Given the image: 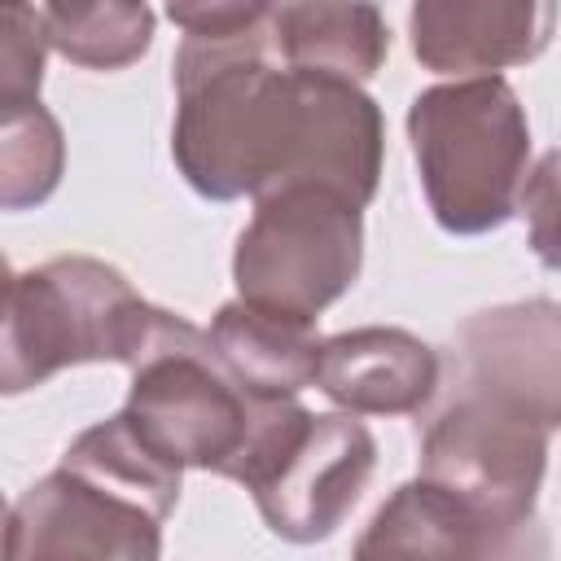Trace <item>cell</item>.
Segmentation results:
<instances>
[{"label": "cell", "instance_id": "14", "mask_svg": "<svg viewBox=\"0 0 561 561\" xmlns=\"http://www.w3.org/2000/svg\"><path fill=\"white\" fill-rule=\"evenodd\" d=\"M215 355L224 368L263 399L298 394L316 381V359H320V329L307 316L272 311L259 302H224L206 329Z\"/></svg>", "mask_w": 561, "mask_h": 561}, {"label": "cell", "instance_id": "2", "mask_svg": "<svg viewBox=\"0 0 561 561\" xmlns=\"http://www.w3.org/2000/svg\"><path fill=\"white\" fill-rule=\"evenodd\" d=\"M408 140L434 219L456 237H482L517 215L530 180V123L508 79L465 75L408 105Z\"/></svg>", "mask_w": 561, "mask_h": 561}, {"label": "cell", "instance_id": "1", "mask_svg": "<svg viewBox=\"0 0 561 561\" xmlns=\"http://www.w3.org/2000/svg\"><path fill=\"white\" fill-rule=\"evenodd\" d=\"M171 158L210 202L259 197L276 184H324L368 206L386 158L377 101L342 75L285 66L267 31L184 39L175 53Z\"/></svg>", "mask_w": 561, "mask_h": 561}, {"label": "cell", "instance_id": "11", "mask_svg": "<svg viewBox=\"0 0 561 561\" xmlns=\"http://www.w3.org/2000/svg\"><path fill=\"white\" fill-rule=\"evenodd\" d=\"M443 364L430 342L408 329L368 324L320 342L316 381L337 408L368 416H408L438 394Z\"/></svg>", "mask_w": 561, "mask_h": 561}, {"label": "cell", "instance_id": "19", "mask_svg": "<svg viewBox=\"0 0 561 561\" xmlns=\"http://www.w3.org/2000/svg\"><path fill=\"white\" fill-rule=\"evenodd\" d=\"M4 522H9V508H4V500H0V539H4Z\"/></svg>", "mask_w": 561, "mask_h": 561}, {"label": "cell", "instance_id": "20", "mask_svg": "<svg viewBox=\"0 0 561 561\" xmlns=\"http://www.w3.org/2000/svg\"><path fill=\"white\" fill-rule=\"evenodd\" d=\"M4 280H9V259L0 254V285H4Z\"/></svg>", "mask_w": 561, "mask_h": 561}, {"label": "cell", "instance_id": "5", "mask_svg": "<svg viewBox=\"0 0 561 561\" xmlns=\"http://www.w3.org/2000/svg\"><path fill=\"white\" fill-rule=\"evenodd\" d=\"M377 469V443L355 412H307L298 394L267 408L232 482H241L267 530L289 543L329 539L359 504Z\"/></svg>", "mask_w": 561, "mask_h": 561}, {"label": "cell", "instance_id": "9", "mask_svg": "<svg viewBox=\"0 0 561 561\" xmlns=\"http://www.w3.org/2000/svg\"><path fill=\"white\" fill-rule=\"evenodd\" d=\"M561 421V307L552 298L473 311L456 333V377Z\"/></svg>", "mask_w": 561, "mask_h": 561}, {"label": "cell", "instance_id": "13", "mask_svg": "<svg viewBox=\"0 0 561 561\" xmlns=\"http://www.w3.org/2000/svg\"><path fill=\"white\" fill-rule=\"evenodd\" d=\"M513 535L495 530L460 495L430 478L403 482L368 522L355 557H517Z\"/></svg>", "mask_w": 561, "mask_h": 561}, {"label": "cell", "instance_id": "15", "mask_svg": "<svg viewBox=\"0 0 561 561\" xmlns=\"http://www.w3.org/2000/svg\"><path fill=\"white\" fill-rule=\"evenodd\" d=\"M44 35L83 70H127L153 44V9L145 0H44Z\"/></svg>", "mask_w": 561, "mask_h": 561}, {"label": "cell", "instance_id": "12", "mask_svg": "<svg viewBox=\"0 0 561 561\" xmlns=\"http://www.w3.org/2000/svg\"><path fill=\"white\" fill-rule=\"evenodd\" d=\"M267 44L285 66L364 83L390 57L386 0H272Z\"/></svg>", "mask_w": 561, "mask_h": 561}, {"label": "cell", "instance_id": "8", "mask_svg": "<svg viewBox=\"0 0 561 561\" xmlns=\"http://www.w3.org/2000/svg\"><path fill=\"white\" fill-rule=\"evenodd\" d=\"M0 552L153 561L162 552V517L61 460L9 508Z\"/></svg>", "mask_w": 561, "mask_h": 561}, {"label": "cell", "instance_id": "16", "mask_svg": "<svg viewBox=\"0 0 561 561\" xmlns=\"http://www.w3.org/2000/svg\"><path fill=\"white\" fill-rule=\"evenodd\" d=\"M66 171V136L39 101L0 114V210H35Z\"/></svg>", "mask_w": 561, "mask_h": 561}, {"label": "cell", "instance_id": "10", "mask_svg": "<svg viewBox=\"0 0 561 561\" xmlns=\"http://www.w3.org/2000/svg\"><path fill=\"white\" fill-rule=\"evenodd\" d=\"M557 22V0H412V53L434 75H495L535 61Z\"/></svg>", "mask_w": 561, "mask_h": 561}, {"label": "cell", "instance_id": "3", "mask_svg": "<svg viewBox=\"0 0 561 561\" xmlns=\"http://www.w3.org/2000/svg\"><path fill=\"white\" fill-rule=\"evenodd\" d=\"M153 320L127 276L61 254L0 285V394H26L75 364H131Z\"/></svg>", "mask_w": 561, "mask_h": 561}, {"label": "cell", "instance_id": "7", "mask_svg": "<svg viewBox=\"0 0 561 561\" xmlns=\"http://www.w3.org/2000/svg\"><path fill=\"white\" fill-rule=\"evenodd\" d=\"M552 421L491 390L451 381L447 403L421 430V478L460 495L495 530L526 548L548 469Z\"/></svg>", "mask_w": 561, "mask_h": 561}, {"label": "cell", "instance_id": "18", "mask_svg": "<svg viewBox=\"0 0 561 561\" xmlns=\"http://www.w3.org/2000/svg\"><path fill=\"white\" fill-rule=\"evenodd\" d=\"M272 0H167V18L193 39H237L267 26Z\"/></svg>", "mask_w": 561, "mask_h": 561}, {"label": "cell", "instance_id": "17", "mask_svg": "<svg viewBox=\"0 0 561 561\" xmlns=\"http://www.w3.org/2000/svg\"><path fill=\"white\" fill-rule=\"evenodd\" d=\"M44 13L31 0H0V114L26 110L44 88Z\"/></svg>", "mask_w": 561, "mask_h": 561}, {"label": "cell", "instance_id": "4", "mask_svg": "<svg viewBox=\"0 0 561 561\" xmlns=\"http://www.w3.org/2000/svg\"><path fill=\"white\" fill-rule=\"evenodd\" d=\"M127 368V425L171 465L232 478L272 399L250 394L224 368L206 329L153 307L149 333Z\"/></svg>", "mask_w": 561, "mask_h": 561}, {"label": "cell", "instance_id": "6", "mask_svg": "<svg viewBox=\"0 0 561 561\" xmlns=\"http://www.w3.org/2000/svg\"><path fill=\"white\" fill-rule=\"evenodd\" d=\"M364 206L324 184H276L232 250V280L245 302L316 320L337 302L364 263Z\"/></svg>", "mask_w": 561, "mask_h": 561}]
</instances>
